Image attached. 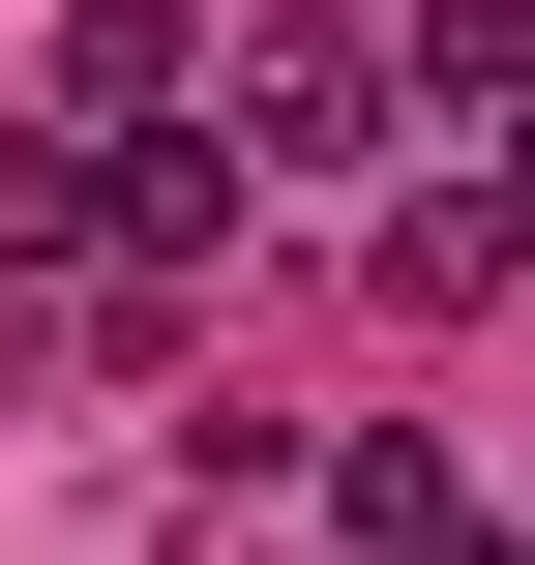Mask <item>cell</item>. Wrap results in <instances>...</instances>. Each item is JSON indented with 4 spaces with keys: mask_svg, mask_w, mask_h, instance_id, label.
<instances>
[{
    "mask_svg": "<svg viewBox=\"0 0 535 565\" xmlns=\"http://www.w3.org/2000/svg\"><path fill=\"white\" fill-rule=\"evenodd\" d=\"M357 149H387V60H357V0H298V30H268V119H238V179H298V209H328Z\"/></svg>",
    "mask_w": 535,
    "mask_h": 565,
    "instance_id": "6da1fadb",
    "label": "cell"
},
{
    "mask_svg": "<svg viewBox=\"0 0 535 565\" xmlns=\"http://www.w3.org/2000/svg\"><path fill=\"white\" fill-rule=\"evenodd\" d=\"M328 536H387V565H447V536H477V477H447L417 417H357V447H328Z\"/></svg>",
    "mask_w": 535,
    "mask_h": 565,
    "instance_id": "7a4b0ae2",
    "label": "cell"
},
{
    "mask_svg": "<svg viewBox=\"0 0 535 565\" xmlns=\"http://www.w3.org/2000/svg\"><path fill=\"white\" fill-rule=\"evenodd\" d=\"M149 89H179V0H60V89L30 119H149Z\"/></svg>",
    "mask_w": 535,
    "mask_h": 565,
    "instance_id": "3957f363",
    "label": "cell"
},
{
    "mask_svg": "<svg viewBox=\"0 0 535 565\" xmlns=\"http://www.w3.org/2000/svg\"><path fill=\"white\" fill-rule=\"evenodd\" d=\"M387 298H506V179L447 149V209H387Z\"/></svg>",
    "mask_w": 535,
    "mask_h": 565,
    "instance_id": "277c9868",
    "label": "cell"
},
{
    "mask_svg": "<svg viewBox=\"0 0 535 565\" xmlns=\"http://www.w3.org/2000/svg\"><path fill=\"white\" fill-rule=\"evenodd\" d=\"M149 565H298V507H238V477H208V507H179Z\"/></svg>",
    "mask_w": 535,
    "mask_h": 565,
    "instance_id": "5b68a950",
    "label": "cell"
}]
</instances>
